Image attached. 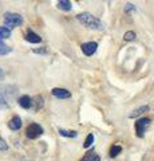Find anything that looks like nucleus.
Masks as SVG:
<instances>
[{"label":"nucleus","mask_w":154,"mask_h":161,"mask_svg":"<svg viewBox=\"0 0 154 161\" xmlns=\"http://www.w3.org/2000/svg\"><path fill=\"white\" fill-rule=\"evenodd\" d=\"M19 89L15 85H0V110L12 106Z\"/></svg>","instance_id":"obj_1"},{"label":"nucleus","mask_w":154,"mask_h":161,"mask_svg":"<svg viewBox=\"0 0 154 161\" xmlns=\"http://www.w3.org/2000/svg\"><path fill=\"white\" fill-rule=\"evenodd\" d=\"M78 22L82 23L84 27L90 28V30H95V31H103L105 30V26H103V23L99 20L97 16H94L93 14L90 12H82L79 14L78 16Z\"/></svg>","instance_id":"obj_2"},{"label":"nucleus","mask_w":154,"mask_h":161,"mask_svg":"<svg viewBox=\"0 0 154 161\" xmlns=\"http://www.w3.org/2000/svg\"><path fill=\"white\" fill-rule=\"evenodd\" d=\"M4 23L8 30L15 28L18 26L23 24V18L19 14H13V12H6L4 14Z\"/></svg>","instance_id":"obj_3"},{"label":"nucleus","mask_w":154,"mask_h":161,"mask_svg":"<svg viewBox=\"0 0 154 161\" xmlns=\"http://www.w3.org/2000/svg\"><path fill=\"white\" fill-rule=\"evenodd\" d=\"M43 132L44 130H43V128L40 126V125L34 122L31 125H28V128L26 129V136H27V138H29V140H35L38 137H40V136L43 134Z\"/></svg>","instance_id":"obj_4"},{"label":"nucleus","mask_w":154,"mask_h":161,"mask_svg":"<svg viewBox=\"0 0 154 161\" xmlns=\"http://www.w3.org/2000/svg\"><path fill=\"white\" fill-rule=\"evenodd\" d=\"M151 119L147 118V117H143V118H140L138 121H135V124H134V128H135V133L140 138L143 137V134H145V130L146 128L150 125Z\"/></svg>","instance_id":"obj_5"},{"label":"nucleus","mask_w":154,"mask_h":161,"mask_svg":"<svg viewBox=\"0 0 154 161\" xmlns=\"http://www.w3.org/2000/svg\"><path fill=\"white\" fill-rule=\"evenodd\" d=\"M82 53L87 57H91L93 54H95L97 48H98V43L97 42H87V43H83L82 44Z\"/></svg>","instance_id":"obj_6"},{"label":"nucleus","mask_w":154,"mask_h":161,"mask_svg":"<svg viewBox=\"0 0 154 161\" xmlns=\"http://www.w3.org/2000/svg\"><path fill=\"white\" fill-rule=\"evenodd\" d=\"M51 94L56 98H61V99H66V98H70L71 97V93L68 92L67 89H62V87H54L51 90Z\"/></svg>","instance_id":"obj_7"},{"label":"nucleus","mask_w":154,"mask_h":161,"mask_svg":"<svg viewBox=\"0 0 154 161\" xmlns=\"http://www.w3.org/2000/svg\"><path fill=\"white\" fill-rule=\"evenodd\" d=\"M8 128L11 130H19L22 128V118L19 115H13L8 122Z\"/></svg>","instance_id":"obj_8"},{"label":"nucleus","mask_w":154,"mask_h":161,"mask_svg":"<svg viewBox=\"0 0 154 161\" xmlns=\"http://www.w3.org/2000/svg\"><path fill=\"white\" fill-rule=\"evenodd\" d=\"M18 102L20 105V108H23V109H31L32 108V98L28 97V95H22V97L18 99Z\"/></svg>","instance_id":"obj_9"},{"label":"nucleus","mask_w":154,"mask_h":161,"mask_svg":"<svg viewBox=\"0 0 154 161\" xmlns=\"http://www.w3.org/2000/svg\"><path fill=\"white\" fill-rule=\"evenodd\" d=\"M26 40L29 43H40L42 42V38L39 36L38 34H35L32 30H28L27 34H26Z\"/></svg>","instance_id":"obj_10"},{"label":"nucleus","mask_w":154,"mask_h":161,"mask_svg":"<svg viewBox=\"0 0 154 161\" xmlns=\"http://www.w3.org/2000/svg\"><path fill=\"white\" fill-rule=\"evenodd\" d=\"M149 112V106L146 105V106H141L138 109H134L133 112H130V114H129V117L130 118H135V117H140V115H142L143 113Z\"/></svg>","instance_id":"obj_11"},{"label":"nucleus","mask_w":154,"mask_h":161,"mask_svg":"<svg viewBox=\"0 0 154 161\" xmlns=\"http://www.w3.org/2000/svg\"><path fill=\"white\" fill-rule=\"evenodd\" d=\"M81 161H101V157L95 153V152H87L86 154L82 157V160Z\"/></svg>","instance_id":"obj_12"},{"label":"nucleus","mask_w":154,"mask_h":161,"mask_svg":"<svg viewBox=\"0 0 154 161\" xmlns=\"http://www.w3.org/2000/svg\"><path fill=\"white\" fill-rule=\"evenodd\" d=\"M58 8L62 9V11H71L72 4L68 0H59L58 2Z\"/></svg>","instance_id":"obj_13"},{"label":"nucleus","mask_w":154,"mask_h":161,"mask_svg":"<svg viewBox=\"0 0 154 161\" xmlns=\"http://www.w3.org/2000/svg\"><path fill=\"white\" fill-rule=\"evenodd\" d=\"M58 132L61 136H63V137H68V138H75L78 136V132H75V130H66V129H58Z\"/></svg>","instance_id":"obj_14"},{"label":"nucleus","mask_w":154,"mask_h":161,"mask_svg":"<svg viewBox=\"0 0 154 161\" xmlns=\"http://www.w3.org/2000/svg\"><path fill=\"white\" fill-rule=\"evenodd\" d=\"M122 152V147L121 145H113V147L110 148V152H109V156H110L111 158L117 157V156Z\"/></svg>","instance_id":"obj_15"},{"label":"nucleus","mask_w":154,"mask_h":161,"mask_svg":"<svg viewBox=\"0 0 154 161\" xmlns=\"http://www.w3.org/2000/svg\"><path fill=\"white\" fill-rule=\"evenodd\" d=\"M11 36V30H8L7 27H0V40L7 39Z\"/></svg>","instance_id":"obj_16"},{"label":"nucleus","mask_w":154,"mask_h":161,"mask_svg":"<svg viewBox=\"0 0 154 161\" xmlns=\"http://www.w3.org/2000/svg\"><path fill=\"white\" fill-rule=\"evenodd\" d=\"M12 51V48L11 47H8L7 44H4L3 43V40H0V55H7Z\"/></svg>","instance_id":"obj_17"},{"label":"nucleus","mask_w":154,"mask_h":161,"mask_svg":"<svg viewBox=\"0 0 154 161\" xmlns=\"http://www.w3.org/2000/svg\"><path fill=\"white\" fill-rule=\"evenodd\" d=\"M135 38H137V35L134 31H127V32H125V35H123V39H125L126 42H131V40H134Z\"/></svg>","instance_id":"obj_18"},{"label":"nucleus","mask_w":154,"mask_h":161,"mask_svg":"<svg viewBox=\"0 0 154 161\" xmlns=\"http://www.w3.org/2000/svg\"><path fill=\"white\" fill-rule=\"evenodd\" d=\"M93 142H94V134L90 133V134L87 136L86 141H84V145H83V147H84V148H90L91 145H93Z\"/></svg>","instance_id":"obj_19"},{"label":"nucleus","mask_w":154,"mask_h":161,"mask_svg":"<svg viewBox=\"0 0 154 161\" xmlns=\"http://www.w3.org/2000/svg\"><path fill=\"white\" fill-rule=\"evenodd\" d=\"M0 150H8V144L2 136H0Z\"/></svg>","instance_id":"obj_20"},{"label":"nucleus","mask_w":154,"mask_h":161,"mask_svg":"<svg viewBox=\"0 0 154 161\" xmlns=\"http://www.w3.org/2000/svg\"><path fill=\"white\" fill-rule=\"evenodd\" d=\"M125 11L129 12V11H135V6H133L131 3H127L125 6Z\"/></svg>","instance_id":"obj_21"},{"label":"nucleus","mask_w":154,"mask_h":161,"mask_svg":"<svg viewBox=\"0 0 154 161\" xmlns=\"http://www.w3.org/2000/svg\"><path fill=\"white\" fill-rule=\"evenodd\" d=\"M3 78H4V71H3L2 69H0V80H2Z\"/></svg>","instance_id":"obj_22"},{"label":"nucleus","mask_w":154,"mask_h":161,"mask_svg":"<svg viewBox=\"0 0 154 161\" xmlns=\"http://www.w3.org/2000/svg\"><path fill=\"white\" fill-rule=\"evenodd\" d=\"M35 53H42V54H46V50H34Z\"/></svg>","instance_id":"obj_23"}]
</instances>
